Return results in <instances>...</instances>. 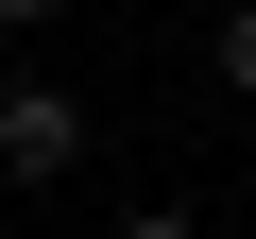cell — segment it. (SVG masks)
I'll list each match as a JSON object with an SVG mask.
<instances>
[{
  "label": "cell",
  "mask_w": 256,
  "mask_h": 239,
  "mask_svg": "<svg viewBox=\"0 0 256 239\" xmlns=\"http://www.w3.org/2000/svg\"><path fill=\"white\" fill-rule=\"evenodd\" d=\"M34 18H68V0H0V34H34Z\"/></svg>",
  "instance_id": "obj_4"
},
{
  "label": "cell",
  "mask_w": 256,
  "mask_h": 239,
  "mask_svg": "<svg viewBox=\"0 0 256 239\" xmlns=\"http://www.w3.org/2000/svg\"><path fill=\"white\" fill-rule=\"evenodd\" d=\"M205 68H222V86L256 102V0H222V34H205Z\"/></svg>",
  "instance_id": "obj_2"
},
{
  "label": "cell",
  "mask_w": 256,
  "mask_h": 239,
  "mask_svg": "<svg viewBox=\"0 0 256 239\" xmlns=\"http://www.w3.org/2000/svg\"><path fill=\"white\" fill-rule=\"evenodd\" d=\"M120 239H205V205H137V222H120Z\"/></svg>",
  "instance_id": "obj_3"
},
{
  "label": "cell",
  "mask_w": 256,
  "mask_h": 239,
  "mask_svg": "<svg viewBox=\"0 0 256 239\" xmlns=\"http://www.w3.org/2000/svg\"><path fill=\"white\" fill-rule=\"evenodd\" d=\"M68 171H86V102L52 68H18L0 86V188H68Z\"/></svg>",
  "instance_id": "obj_1"
}]
</instances>
